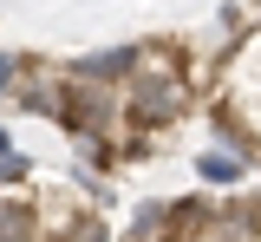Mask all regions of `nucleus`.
I'll return each instance as SVG.
<instances>
[{"instance_id":"f257e3e1","label":"nucleus","mask_w":261,"mask_h":242,"mask_svg":"<svg viewBox=\"0 0 261 242\" xmlns=\"http://www.w3.org/2000/svg\"><path fill=\"white\" fill-rule=\"evenodd\" d=\"M59 131H65V138H111V131H124V85H105V79L65 72Z\"/></svg>"},{"instance_id":"f03ea898","label":"nucleus","mask_w":261,"mask_h":242,"mask_svg":"<svg viewBox=\"0 0 261 242\" xmlns=\"http://www.w3.org/2000/svg\"><path fill=\"white\" fill-rule=\"evenodd\" d=\"M137 66H144V46H105V53L72 59V72H79V79H105V85H124Z\"/></svg>"},{"instance_id":"7ed1b4c3","label":"nucleus","mask_w":261,"mask_h":242,"mask_svg":"<svg viewBox=\"0 0 261 242\" xmlns=\"http://www.w3.org/2000/svg\"><path fill=\"white\" fill-rule=\"evenodd\" d=\"M0 242H39V203L33 197H7L0 203Z\"/></svg>"},{"instance_id":"20e7f679","label":"nucleus","mask_w":261,"mask_h":242,"mask_svg":"<svg viewBox=\"0 0 261 242\" xmlns=\"http://www.w3.org/2000/svg\"><path fill=\"white\" fill-rule=\"evenodd\" d=\"M124 242H176V229H170V203H163V197L137 203V209H130V229H124Z\"/></svg>"},{"instance_id":"39448f33","label":"nucleus","mask_w":261,"mask_h":242,"mask_svg":"<svg viewBox=\"0 0 261 242\" xmlns=\"http://www.w3.org/2000/svg\"><path fill=\"white\" fill-rule=\"evenodd\" d=\"M39 242H111V223L98 216V209H72L53 236H39Z\"/></svg>"},{"instance_id":"423d86ee","label":"nucleus","mask_w":261,"mask_h":242,"mask_svg":"<svg viewBox=\"0 0 261 242\" xmlns=\"http://www.w3.org/2000/svg\"><path fill=\"white\" fill-rule=\"evenodd\" d=\"M196 177L202 183H242V151L228 157V151H202L196 157Z\"/></svg>"},{"instance_id":"0eeeda50","label":"nucleus","mask_w":261,"mask_h":242,"mask_svg":"<svg viewBox=\"0 0 261 242\" xmlns=\"http://www.w3.org/2000/svg\"><path fill=\"white\" fill-rule=\"evenodd\" d=\"M0 183H7V190H20V183H33V157H20V151H7V157H0Z\"/></svg>"},{"instance_id":"6e6552de","label":"nucleus","mask_w":261,"mask_h":242,"mask_svg":"<svg viewBox=\"0 0 261 242\" xmlns=\"http://www.w3.org/2000/svg\"><path fill=\"white\" fill-rule=\"evenodd\" d=\"M13 85H20V59L0 53V99H13Z\"/></svg>"},{"instance_id":"1a4fd4ad","label":"nucleus","mask_w":261,"mask_h":242,"mask_svg":"<svg viewBox=\"0 0 261 242\" xmlns=\"http://www.w3.org/2000/svg\"><path fill=\"white\" fill-rule=\"evenodd\" d=\"M7 151H13V138H7V125H0V157H7Z\"/></svg>"}]
</instances>
